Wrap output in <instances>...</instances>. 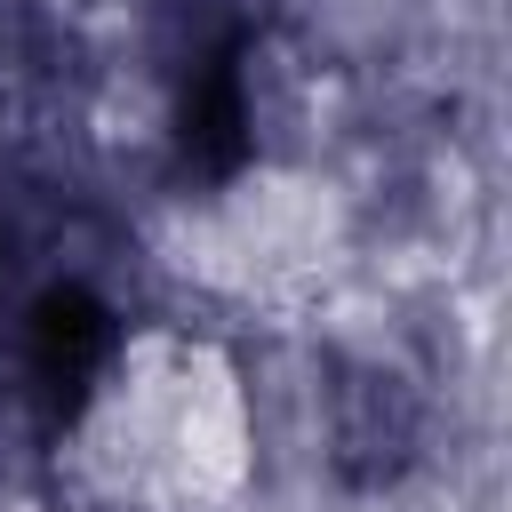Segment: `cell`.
<instances>
[{
    "instance_id": "cell-1",
    "label": "cell",
    "mask_w": 512,
    "mask_h": 512,
    "mask_svg": "<svg viewBox=\"0 0 512 512\" xmlns=\"http://www.w3.org/2000/svg\"><path fill=\"white\" fill-rule=\"evenodd\" d=\"M256 472L240 360L200 328L128 336L64 432V480L104 512H224Z\"/></svg>"
}]
</instances>
